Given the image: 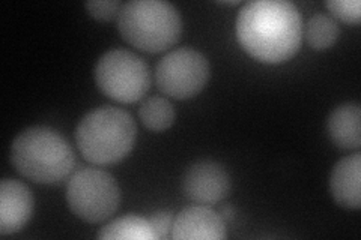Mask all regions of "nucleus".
Segmentation results:
<instances>
[{
	"mask_svg": "<svg viewBox=\"0 0 361 240\" xmlns=\"http://www.w3.org/2000/svg\"><path fill=\"white\" fill-rule=\"evenodd\" d=\"M241 47L264 63H281L295 54L302 39V18L288 0H252L236 15Z\"/></svg>",
	"mask_w": 361,
	"mask_h": 240,
	"instance_id": "obj_1",
	"label": "nucleus"
},
{
	"mask_svg": "<svg viewBox=\"0 0 361 240\" xmlns=\"http://www.w3.org/2000/svg\"><path fill=\"white\" fill-rule=\"evenodd\" d=\"M11 163L21 176L35 184L58 185L73 175L75 153L59 131L30 127L14 139Z\"/></svg>",
	"mask_w": 361,
	"mask_h": 240,
	"instance_id": "obj_2",
	"label": "nucleus"
},
{
	"mask_svg": "<svg viewBox=\"0 0 361 240\" xmlns=\"http://www.w3.org/2000/svg\"><path fill=\"white\" fill-rule=\"evenodd\" d=\"M137 139V125L126 110L103 106L78 122L75 143L86 161L95 165L121 163L133 151Z\"/></svg>",
	"mask_w": 361,
	"mask_h": 240,
	"instance_id": "obj_3",
	"label": "nucleus"
},
{
	"mask_svg": "<svg viewBox=\"0 0 361 240\" xmlns=\"http://www.w3.org/2000/svg\"><path fill=\"white\" fill-rule=\"evenodd\" d=\"M122 38L146 53L171 49L183 33L178 9L163 0H131L123 4L118 15Z\"/></svg>",
	"mask_w": 361,
	"mask_h": 240,
	"instance_id": "obj_4",
	"label": "nucleus"
},
{
	"mask_svg": "<svg viewBox=\"0 0 361 240\" xmlns=\"http://www.w3.org/2000/svg\"><path fill=\"white\" fill-rule=\"evenodd\" d=\"M121 203V189L110 173L86 167L71 175L66 184V204L70 210L89 224L109 220Z\"/></svg>",
	"mask_w": 361,
	"mask_h": 240,
	"instance_id": "obj_5",
	"label": "nucleus"
},
{
	"mask_svg": "<svg viewBox=\"0 0 361 240\" xmlns=\"http://www.w3.org/2000/svg\"><path fill=\"white\" fill-rule=\"evenodd\" d=\"M95 83L106 96L131 104L145 96L151 87L149 66L128 50H110L95 65Z\"/></svg>",
	"mask_w": 361,
	"mask_h": 240,
	"instance_id": "obj_6",
	"label": "nucleus"
},
{
	"mask_svg": "<svg viewBox=\"0 0 361 240\" xmlns=\"http://www.w3.org/2000/svg\"><path fill=\"white\" fill-rule=\"evenodd\" d=\"M209 74L211 68L205 54L183 47L161 57L155 68V82L164 95L173 99H188L207 86Z\"/></svg>",
	"mask_w": 361,
	"mask_h": 240,
	"instance_id": "obj_7",
	"label": "nucleus"
},
{
	"mask_svg": "<svg viewBox=\"0 0 361 240\" xmlns=\"http://www.w3.org/2000/svg\"><path fill=\"white\" fill-rule=\"evenodd\" d=\"M184 196L197 204H216L228 197L231 176L226 168L214 161L191 164L183 177Z\"/></svg>",
	"mask_w": 361,
	"mask_h": 240,
	"instance_id": "obj_8",
	"label": "nucleus"
},
{
	"mask_svg": "<svg viewBox=\"0 0 361 240\" xmlns=\"http://www.w3.org/2000/svg\"><path fill=\"white\" fill-rule=\"evenodd\" d=\"M33 213V196L27 185L16 179H4L0 184V234L20 232Z\"/></svg>",
	"mask_w": 361,
	"mask_h": 240,
	"instance_id": "obj_9",
	"label": "nucleus"
},
{
	"mask_svg": "<svg viewBox=\"0 0 361 240\" xmlns=\"http://www.w3.org/2000/svg\"><path fill=\"white\" fill-rule=\"evenodd\" d=\"M226 237V225L221 215L207 206H190L173 220V240H221Z\"/></svg>",
	"mask_w": 361,
	"mask_h": 240,
	"instance_id": "obj_10",
	"label": "nucleus"
},
{
	"mask_svg": "<svg viewBox=\"0 0 361 240\" xmlns=\"http://www.w3.org/2000/svg\"><path fill=\"white\" fill-rule=\"evenodd\" d=\"M361 155L355 152L341 159L330 175V192L341 208L358 210L361 206Z\"/></svg>",
	"mask_w": 361,
	"mask_h": 240,
	"instance_id": "obj_11",
	"label": "nucleus"
},
{
	"mask_svg": "<svg viewBox=\"0 0 361 240\" xmlns=\"http://www.w3.org/2000/svg\"><path fill=\"white\" fill-rule=\"evenodd\" d=\"M361 108L357 102H346L336 107L326 120V131L331 141L343 151H358L361 146Z\"/></svg>",
	"mask_w": 361,
	"mask_h": 240,
	"instance_id": "obj_12",
	"label": "nucleus"
},
{
	"mask_svg": "<svg viewBox=\"0 0 361 240\" xmlns=\"http://www.w3.org/2000/svg\"><path fill=\"white\" fill-rule=\"evenodd\" d=\"M98 239H137V240H154L155 233L149 224V220L140 215H126L118 220H113L101 228Z\"/></svg>",
	"mask_w": 361,
	"mask_h": 240,
	"instance_id": "obj_13",
	"label": "nucleus"
},
{
	"mask_svg": "<svg viewBox=\"0 0 361 240\" xmlns=\"http://www.w3.org/2000/svg\"><path fill=\"white\" fill-rule=\"evenodd\" d=\"M341 27L337 21L326 14H314L309 18L306 27H302V37L314 50H326L337 41Z\"/></svg>",
	"mask_w": 361,
	"mask_h": 240,
	"instance_id": "obj_14",
	"label": "nucleus"
},
{
	"mask_svg": "<svg viewBox=\"0 0 361 240\" xmlns=\"http://www.w3.org/2000/svg\"><path fill=\"white\" fill-rule=\"evenodd\" d=\"M139 116L146 128L160 132L172 127L176 114L171 101L163 96H151L143 101L139 108Z\"/></svg>",
	"mask_w": 361,
	"mask_h": 240,
	"instance_id": "obj_15",
	"label": "nucleus"
},
{
	"mask_svg": "<svg viewBox=\"0 0 361 240\" xmlns=\"http://www.w3.org/2000/svg\"><path fill=\"white\" fill-rule=\"evenodd\" d=\"M330 13L345 23H360V0H329L325 4Z\"/></svg>",
	"mask_w": 361,
	"mask_h": 240,
	"instance_id": "obj_16",
	"label": "nucleus"
},
{
	"mask_svg": "<svg viewBox=\"0 0 361 240\" xmlns=\"http://www.w3.org/2000/svg\"><path fill=\"white\" fill-rule=\"evenodd\" d=\"M85 6L90 15L101 21H110L115 17L118 18L122 8L118 0H90Z\"/></svg>",
	"mask_w": 361,
	"mask_h": 240,
	"instance_id": "obj_17",
	"label": "nucleus"
},
{
	"mask_svg": "<svg viewBox=\"0 0 361 240\" xmlns=\"http://www.w3.org/2000/svg\"><path fill=\"white\" fill-rule=\"evenodd\" d=\"M173 215L171 212H157L152 213L149 218V224L155 233L157 239H167L172 234V227H173Z\"/></svg>",
	"mask_w": 361,
	"mask_h": 240,
	"instance_id": "obj_18",
	"label": "nucleus"
},
{
	"mask_svg": "<svg viewBox=\"0 0 361 240\" xmlns=\"http://www.w3.org/2000/svg\"><path fill=\"white\" fill-rule=\"evenodd\" d=\"M221 218L223 220H233V209H231V208H224L223 210H221Z\"/></svg>",
	"mask_w": 361,
	"mask_h": 240,
	"instance_id": "obj_19",
	"label": "nucleus"
},
{
	"mask_svg": "<svg viewBox=\"0 0 361 240\" xmlns=\"http://www.w3.org/2000/svg\"><path fill=\"white\" fill-rule=\"evenodd\" d=\"M223 5H240L238 0H233V2H221Z\"/></svg>",
	"mask_w": 361,
	"mask_h": 240,
	"instance_id": "obj_20",
	"label": "nucleus"
}]
</instances>
